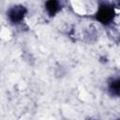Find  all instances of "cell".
<instances>
[{"label":"cell","mask_w":120,"mask_h":120,"mask_svg":"<svg viewBox=\"0 0 120 120\" xmlns=\"http://www.w3.org/2000/svg\"><path fill=\"white\" fill-rule=\"evenodd\" d=\"M116 120H120V118H119V119H116Z\"/></svg>","instance_id":"obj_5"},{"label":"cell","mask_w":120,"mask_h":120,"mask_svg":"<svg viewBox=\"0 0 120 120\" xmlns=\"http://www.w3.org/2000/svg\"><path fill=\"white\" fill-rule=\"evenodd\" d=\"M114 15L115 12L112 6L107 4H102L99 6L97 12L95 13V18L100 23L104 25H108L113 21Z\"/></svg>","instance_id":"obj_1"},{"label":"cell","mask_w":120,"mask_h":120,"mask_svg":"<svg viewBox=\"0 0 120 120\" xmlns=\"http://www.w3.org/2000/svg\"><path fill=\"white\" fill-rule=\"evenodd\" d=\"M44 7H45L47 13L51 17L55 16L61 9V4H60V2H58L56 0H50V1L45 2Z\"/></svg>","instance_id":"obj_3"},{"label":"cell","mask_w":120,"mask_h":120,"mask_svg":"<svg viewBox=\"0 0 120 120\" xmlns=\"http://www.w3.org/2000/svg\"><path fill=\"white\" fill-rule=\"evenodd\" d=\"M108 91L113 97H120V78H112L108 82Z\"/></svg>","instance_id":"obj_4"},{"label":"cell","mask_w":120,"mask_h":120,"mask_svg":"<svg viewBox=\"0 0 120 120\" xmlns=\"http://www.w3.org/2000/svg\"><path fill=\"white\" fill-rule=\"evenodd\" d=\"M26 13H27V9L24 6L15 5L8 9L7 18L12 24H19L23 21Z\"/></svg>","instance_id":"obj_2"}]
</instances>
